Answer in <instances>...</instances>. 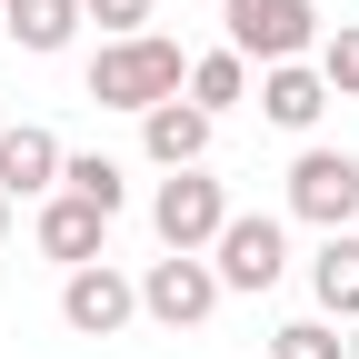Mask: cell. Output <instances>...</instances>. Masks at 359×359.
I'll list each match as a JSON object with an SVG mask.
<instances>
[{"label": "cell", "instance_id": "obj_8", "mask_svg": "<svg viewBox=\"0 0 359 359\" xmlns=\"http://www.w3.org/2000/svg\"><path fill=\"white\" fill-rule=\"evenodd\" d=\"M320 110H330V80H320V60H269V70H259V120H269V130L309 140V130H320Z\"/></svg>", "mask_w": 359, "mask_h": 359}, {"label": "cell", "instance_id": "obj_15", "mask_svg": "<svg viewBox=\"0 0 359 359\" xmlns=\"http://www.w3.org/2000/svg\"><path fill=\"white\" fill-rule=\"evenodd\" d=\"M190 100L219 120V110H230V100H250V60L240 50H210V60H190Z\"/></svg>", "mask_w": 359, "mask_h": 359}, {"label": "cell", "instance_id": "obj_17", "mask_svg": "<svg viewBox=\"0 0 359 359\" xmlns=\"http://www.w3.org/2000/svg\"><path fill=\"white\" fill-rule=\"evenodd\" d=\"M320 80H330V100H359V20L320 30Z\"/></svg>", "mask_w": 359, "mask_h": 359}, {"label": "cell", "instance_id": "obj_10", "mask_svg": "<svg viewBox=\"0 0 359 359\" xmlns=\"http://www.w3.org/2000/svg\"><path fill=\"white\" fill-rule=\"evenodd\" d=\"M40 259H60V269H80V259H100V240H110V219L100 210H90L80 190H50V200H40Z\"/></svg>", "mask_w": 359, "mask_h": 359}, {"label": "cell", "instance_id": "obj_6", "mask_svg": "<svg viewBox=\"0 0 359 359\" xmlns=\"http://www.w3.org/2000/svg\"><path fill=\"white\" fill-rule=\"evenodd\" d=\"M60 320L80 339H120L130 320H140V280H120L110 259H80L70 280H60Z\"/></svg>", "mask_w": 359, "mask_h": 359}, {"label": "cell", "instance_id": "obj_11", "mask_svg": "<svg viewBox=\"0 0 359 359\" xmlns=\"http://www.w3.org/2000/svg\"><path fill=\"white\" fill-rule=\"evenodd\" d=\"M140 150H150L160 170H200V160H210V110H200V100H160V110H140Z\"/></svg>", "mask_w": 359, "mask_h": 359}, {"label": "cell", "instance_id": "obj_20", "mask_svg": "<svg viewBox=\"0 0 359 359\" xmlns=\"http://www.w3.org/2000/svg\"><path fill=\"white\" fill-rule=\"evenodd\" d=\"M349 359H359V320H349Z\"/></svg>", "mask_w": 359, "mask_h": 359}, {"label": "cell", "instance_id": "obj_12", "mask_svg": "<svg viewBox=\"0 0 359 359\" xmlns=\"http://www.w3.org/2000/svg\"><path fill=\"white\" fill-rule=\"evenodd\" d=\"M309 299L320 320H359V230H330L320 259H309Z\"/></svg>", "mask_w": 359, "mask_h": 359}, {"label": "cell", "instance_id": "obj_5", "mask_svg": "<svg viewBox=\"0 0 359 359\" xmlns=\"http://www.w3.org/2000/svg\"><path fill=\"white\" fill-rule=\"evenodd\" d=\"M150 230H160V250H210L230 230V190H219L210 170H170L160 200H150Z\"/></svg>", "mask_w": 359, "mask_h": 359}, {"label": "cell", "instance_id": "obj_13", "mask_svg": "<svg viewBox=\"0 0 359 359\" xmlns=\"http://www.w3.org/2000/svg\"><path fill=\"white\" fill-rule=\"evenodd\" d=\"M0 30H11L30 60H50V50H70V30H80V0H0Z\"/></svg>", "mask_w": 359, "mask_h": 359}, {"label": "cell", "instance_id": "obj_14", "mask_svg": "<svg viewBox=\"0 0 359 359\" xmlns=\"http://www.w3.org/2000/svg\"><path fill=\"white\" fill-rule=\"evenodd\" d=\"M60 190H80L100 219H120V210H130V170L100 160V150H80V160H60Z\"/></svg>", "mask_w": 359, "mask_h": 359}, {"label": "cell", "instance_id": "obj_4", "mask_svg": "<svg viewBox=\"0 0 359 359\" xmlns=\"http://www.w3.org/2000/svg\"><path fill=\"white\" fill-rule=\"evenodd\" d=\"M210 269H219V290H280V269H290V230L269 210H230V230L210 240Z\"/></svg>", "mask_w": 359, "mask_h": 359}, {"label": "cell", "instance_id": "obj_16", "mask_svg": "<svg viewBox=\"0 0 359 359\" xmlns=\"http://www.w3.org/2000/svg\"><path fill=\"white\" fill-rule=\"evenodd\" d=\"M269 359H349V339L330 320H280L269 330Z\"/></svg>", "mask_w": 359, "mask_h": 359}, {"label": "cell", "instance_id": "obj_9", "mask_svg": "<svg viewBox=\"0 0 359 359\" xmlns=\"http://www.w3.org/2000/svg\"><path fill=\"white\" fill-rule=\"evenodd\" d=\"M60 130H40V120H11V130H0V190H11V200H50L60 190Z\"/></svg>", "mask_w": 359, "mask_h": 359}, {"label": "cell", "instance_id": "obj_18", "mask_svg": "<svg viewBox=\"0 0 359 359\" xmlns=\"http://www.w3.org/2000/svg\"><path fill=\"white\" fill-rule=\"evenodd\" d=\"M80 20H100L110 40H130V30H150V0H80Z\"/></svg>", "mask_w": 359, "mask_h": 359}, {"label": "cell", "instance_id": "obj_1", "mask_svg": "<svg viewBox=\"0 0 359 359\" xmlns=\"http://www.w3.org/2000/svg\"><path fill=\"white\" fill-rule=\"evenodd\" d=\"M190 90V60H180V40L160 30H130V40H100L90 50V100L100 110H160Z\"/></svg>", "mask_w": 359, "mask_h": 359}, {"label": "cell", "instance_id": "obj_7", "mask_svg": "<svg viewBox=\"0 0 359 359\" xmlns=\"http://www.w3.org/2000/svg\"><path fill=\"white\" fill-rule=\"evenodd\" d=\"M290 210L309 230H349L359 219V160L349 150H299L290 160Z\"/></svg>", "mask_w": 359, "mask_h": 359}, {"label": "cell", "instance_id": "obj_2", "mask_svg": "<svg viewBox=\"0 0 359 359\" xmlns=\"http://www.w3.org/2000/svg\"><path fill=\"white\" fill-rule=\"evenodd\" d=\"M219 299H230V290H219L210 250H160V259L140 269V320H160V330H200Z\"/></svg>", "mask_w": 359, "mask_h": 359}, {"label": "cell", "instance_id": "obj_3", "mask_svg": "<svg viewBox=\"0 0 359 359\" xmlns=\"http://www.w3.org/2000/svg\"><path fill=\"white\" fill-rule=\"evenodd\" d=\"M219 20H230V50L259 60V70L320 50V11H309V0H219Z\"/></svg>", "mask_w": 359, "mask_h": 359}, {"label": "cell", "instance_id": "obj_19", "mask_svg": "<svg viewBox=\"0 0 359 359\" xmlns=\"http://www.w3.org/2000/svg\"><path fill=\"white\" fill-rule=\"evenodd\" d=\"M0 240H11V190H0Z\"/></svg>", "mask_w": 359, "mask_h": 359}]
</instances>
